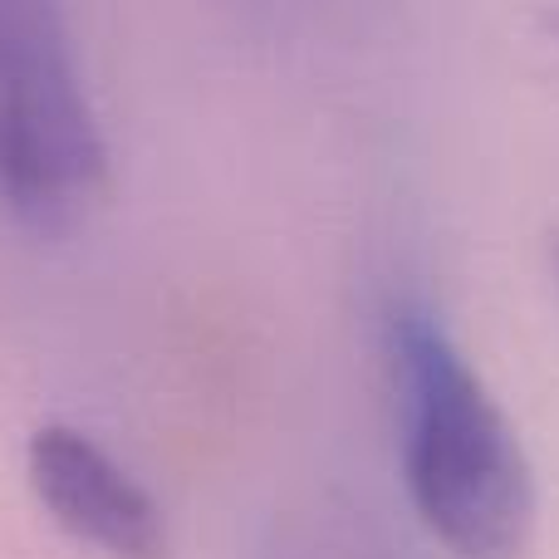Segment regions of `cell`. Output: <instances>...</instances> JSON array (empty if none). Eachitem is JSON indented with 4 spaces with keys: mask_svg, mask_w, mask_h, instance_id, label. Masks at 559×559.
Listing matches in <instances>:
<instances>
[{
    "mask_svg": "<svg viewBox=\"0 0 559 559\" xmlns=\"http://www.w3.org/2000/svg\"><path fill=\"white\" fill-rule=\"evenodd\" d=\"M397 466L417 525L452 559H521L535 535V466L521 427L417 289L383 309Z\"/></svg>",
    "mask_w": 559,
    "mask_h": 559,
    "instance_id": "6da1fadb",
    "label": "cell"
},
{
    "mask_svg": "<svg viewBox=\"0 0 559 559\" xmlns=\"http://www.w3.org/2000/svg\"><path fill=\"white\" fill-rule=\"evenodd\" d=\"M108 192V138L69 0H0V206L29 236H69Z\"/></svg>",
    "mask_w": 559,
    "mask_h": 559,
    "instance_id": "7a4b0ae2",
    "label": "cell"
},
{
    "mask_svg": "<svg viewBox=\"0 0 559 559\" xmlns=\"http://www.w3.org/2000/svg\"><path fill=\"white\" fill-rule=\"evenodd\" d=\"M25 481L39 511L104 559H173L167 511L94 432L39 423L25 442Z\"/></svg>",
    "mask_w": 559,
    "mask_h": 559,
    "instance_id": "3957f363",
    "label": "cell"
},
{
    "mask_svg": "<svg viewBox=\"0 0 559 559\" xmlns=\"http://www.w3.org/2000/svg\"><path fill=\"white\" fill-rule=\"evenodd\" d=\"M265 559H295V555H289V550H271V555H265Z\"/></svg>",
    "mask_w": 559,
    "mask_h": 559,
    "instance_id": "277c9868",
    "label": "cell"
}]
</instances>
